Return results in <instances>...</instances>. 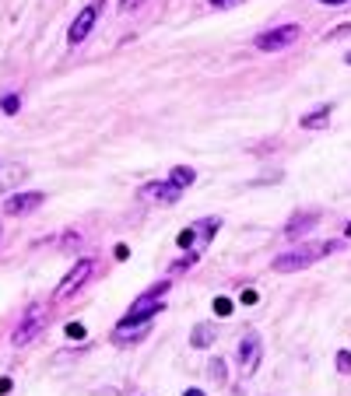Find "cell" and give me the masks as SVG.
Returning <instances> with one entry per match:
<instances>
[{"mask_svg": "<svg viewBox=\"0 0 351 396\" xmlns=\"http://www.w3.org/2000/svg\"><path fill=\"white\" fill-rule=\"evenodd\" d=\"M313 225H316V214H295V218L285 225V235H288V238H299V235H306Z\"/></svg>", "mask_w": 351, "mask_h": 396, "instance_id": "30bf717a", "label": "cell"}, {"mask_svg": "<svg viewBox=\"0 0 351 396\" xmlns=\"http://www.w3.org/2000/svg\"><path fill=\"white\" fill-rule=\"evenodd\" d=\"M348 32H351V21H348V25H337V28H334V36H330V39H337V36H348Z\"/></svg>", "mask_w": 351, "mask_h": 396, "instance_id": "603a6c76", "label": "cell"}, {"mask_svg": "<svg viewBox=\"0 0 351 396\" xmlns=\"http://www.w3.org/2000/svg\"><path fill=\"white\" fill-rule=\"evenodd\" d=\"M92 270H95V267H92V260H77V263H74V270L67 273V277H64L60 284H56V298H67V295H74V291H77V288H81L88 277H92Z\"/></svg>", "mask_w": 351, "mask_h": 396, "instance_id": "8992f818", "label": "cell"}, {"mask_svg": "<svg viewBox=\"0 0 351 396\" xmlns=\"http://www.w3.org/2000/svg\"><path fill=\"white\" fill-rule=\"evenodd\" d=\"M208 4L221 11V8H236V4H243V0H208Z\"/></svg>", "mask_w": 351, "mask_h": 396, "instance_id": "44dd1931", "label": "cell"}, {"mask_svg": "<svg viewBox=\"0 0 351 396\" xmlns=\"http://www.w3.org/2000/svg\"><path fill=\"white\" fill-rule=\"evenodd\" d=\"M144 200H158V203H176L183 197V190L176 186V182H148V186L141 190Z\"/></svg>", "mask_w": 351, "mask_h": 396, "instance_id": "52a82bcc", "label": "cell"}, {"mask_svg": "<svg viewBox=\"0 0 351 396\" xmlns=\"http://www.w3.org/2000/svg\"><path fill=\"white\" fill-rule=\"evenodd\" d=\"M141 4H144V0H120V11L127 14V11H137Z\"/></svg>", "mask_w": 351, "mask_h": 396, "instance_id": "7402d4cb", "label": "cell"}, {"mask_svg": "<svg viewBox=\"0 0 351 396\" xmlns=\"http://www.w3.org/2000/svg\"><path fill=\"white\" fill-rule=\"evenodd\" d=\"M193 179H197V172H193L190 165H176V169H172V175H169V182H176L180 190H186Z\"/></svg>", "mask_w": 351, "mask_h": 396, "instance_id": "7c38bea8", "label": "cell"}, {"mask_svg": "<svg viewBox=\"0 0 351 396\" xmlns=\"http://www.w3.org/2000/svg\"><path fill=\"white\" fill-rule=\"evenodd\" d=\"M319 4H327V8H341V4H348V0H319Z\"/></svg>", "mask_w": 351, "mask_h": 396, "instance_id": "cb8c5ba5", "label": "cell"}, {"mask_svg": "<svg viewBox=\"0 0 351 396\" xmlns=\"http://www.w3.org/2000/svg\"><path fill=\"white\" fill-rule=\"evenodd\" d=\"M218 225H221L218 218H204V221H197V232L204 235V238H200V246H204V242H208V238H215V232H218ZM200 246H197V249H200Z\"/></svg>", "mask_w": 351, "mask_h": 396, "instance_id": "4fadbf2b", "label": "cell"}, {"mask_svg": "<svg viewBox=\"0 0 351 396\" xmlns=\"http://www.w3.org/2000/svg\"><path fill=\"white\" fill-rule=\"evenodd\" d=\"M67 337H71V341H81V337H84V326H81V323L67 326Z\"/></svg>", "mask_w": 351, "mask_h": 396, "instance_id": "ffe728a7", "label": "cell"}, {"mask_svg": "<svg viewBox=\"0 0 351 396\" xmlns=\"http://www.w3.org/2000/svg\"><path fill=\"white\" fill-rule=\"evenodd\" d=\"M95 21H99V4H88L74 21H71V28H67V42L71 46H77V42H84L88 39V32L95 28Z\"/></svg>", "mask_w": 351, "mask_h": 396, "instance_id": "277c9868", "label": "cell"}, {"mask_svg": "<svg viewBox=\"0 0 351 396\" xmlns=\"http://www.w3.org/2000/svg\"><path fill=\"white\" fill-rule=\"evenodd\" d=\"M299 39V25H278V28H267L253 39V46L260 53H278V49H288L291 42Z\"/></svg>", "mask_w": 351, "mask_h": 396, "instance_id": "3957f363", "label": "cell"}, {"mask_svg": "<svg viewBox=\"0 0 351 396\" xmlns=\"http://www.w3.org/2000/svg\"><path fill=\"white\" fill-rule=\"evenodd\" d=\"M46 319H49V309H46V306H28V309H25V316L18 319L14 333H11V344H14V347L32 344V341L39 337V333L46 330Z\"/></svg>", "mask_w": 351, "mask_h": 396, "instance_id": "7a4b0ae2", "label": "cell"}, {"mask_svg": "<svg viewBox=\"0 0 351 396\" xmlns=\"http://www.w3.org/2000/svg\"><path fill=\"white\" fill-rule=\"evenodd\" d=\"M337 372H341V375H351V354H348V351L337 354Z\"/></svg>", "mask_w": 351, "mask_h": 396, "instance_id": "e0dca14e", "label": "cell"}, {"mask_svg": "<svg viewBox=\"0 0 351 396\" xmlns=\"http://www.w3.org/2000/svg\"><path fill=\"white\" fill-rule=\"evenodd\" d=\"M43 193H14V197H8L4 200V210L8 214H32L36 207H43Z\"/></svg>", "mask_w": 351, "mask_h": 396, "instance_id": "ba28073f", "label": "cell"}, {"mask_svg": "<svg viewBox=\"0 0 351 396\" xmlns=\"http://www.w3.org/2000/svg\"><path fill=\"white\" fill-rule=\"evenodd\" d=\"M193 235H197V228H183L180 235H176V242H180V249H190V246H193Z\"/></svg>", "mask_w": 351, "mask_h": 396, "instance_id": "2e32d148", "label": "cell"}, {"mask_svg": "<svg viewBox=\"0 0 351 396\" xmlns=\"http://www.w3.org/2000/svg\"><path fill=\"white\" fill-rule=\"evenodd\" d=\"M193 260H197V253H190L186 260H176V263H172V273H180V270H186V267H190Z\"/></svg>", "mask_w": 351, "mask_h": 396, "instance_id": "d6986e66", "label": "cell"}, {"mask_svg": "<svg viewBox=\"0 0 351 396\" xmlns=\"http://www.w3.org/2000/svg\"><path fill=\"white\" fill-rule=\"evenodd\" d=\"M344 235H351V225H348V228H344Z\"/></svg>", "mask_w": 351, "mask_h": 396, "instance_id": "4316f807", "label": "cell"}, {"mask_svg": "<svg viewBox=\"0 0 351 396\" xmlns=\"http://www.w3.org/2000/svg\"><path fill=\"white\" fill-rule=\"evenodd\" d=\"M208 372H211L215 382H225V361H221V358H211V369H208Z\"/></svg>", "mask_w": 351, "mask_h": 396, "instance_id": "9a60e30c", "label": "cell"}, {"mask_svg": "<svg viewBox=\"0 0 351 396\" xmlns=\"http://www.w3.org/2000/svg\"><path fill=\"white\" fill-rule=\"evenodd\" d=\"M215 312L218 316H232V301L228 298H215Z\"/></svg>", "mask_w": 351, "mask_h": 396, "instance_id": "ac0fdd59", "label": "cell"}, {"mask_svg": "<svg viewBox=\"0 0 351 396\" xmlns=\"http://www.w3.org/2000/svg\"><path fill=\"white\" fill-rule=\"evenodd\" d=\"M260 354H263V341L256 337V333H246V337L236 344V358H239V364H243V372H246V375L260 364Z\"/></svg>", "mask_w": 351, "mask_h": 396, "instance_id": "5b68a950", "label": "cell"}, {"mask_svg": "<svg viewBox=\"0 0 351 396\" xmlns=\"http://www.w3.org/2000/svg\"><path fill=\"white\" fill-rule=\"evenodd\" d=\"M183 396H208V393H204V389H186Z\"/></svg>", "mask_w": 351, "mask_h": 396, "instance_id": "d4e9b609", "label": "cell"}, {"mask_svg": "<svg viewBox=\"0 0 351 396\" xmlns=\"http://www.w3.org/2000/svg\"><path fill=\"white\" fill-rule=\"evenodd\" d=\"M327 123H330V106L313 109L309 116H302V119H299V127H302V130H324Z\"/></svg>", "mask_w": 351, "mask_h": 396, "instance_id": "9c48e42d", "label": "cell"}, {"mask_svg": "<svg viewBox=\"0 0 351 396\" xmlns=\"http://www.w3.org/2000/svg\"><path fill=\"white\" fill-rule=\"evenodd\" d=\"M334 249H341V242H319V246H295L291 253H281V256L274 260V270H278V273H295V270H306L309 263H316L319 256H327V253H334Z\"/></svg>", "mask_w": 351, "mask_h": 396, "instance_id": "6da1fadb", "label": "cell"}, {"mask_svg": "<svg viewBox=\"0 0 351 396\" xmlns=\"http://www.w3.org/2000/svg\"><path fill=\"white\" fill-rule=\"evenodd\" d=\"M0 109L14 116V112L21 109V99H18V95H0Z\"/></svg>", "mask_w": 351, "mask_h": 396, "instance_id": "5bb4252c", "label": "cell"}, {"mask_svg": "<svg viewBox=\"0 0 351 396\" xmlns=\"http://www.w3.org/2000/svg\"><path fill=\"white\" fill-rule=\"evenodd\" d=\"M344 64H348V67H351V53H348V56H344Z\"/></svg>", "mask_w": 351, "mask_h": 396, "instance_id": "484cf974", "label": "cell"}, {"mask_svg": "<svg viewBox=\"0 0 351 396\" xmlns=\"http://www.w3.org/2000/svg\"><path fill=\"white\" fill-rule=\"evenodd\" d=\"M215 337H218V333H215L208 323H197V326H193V333H190V344H193V347H211V344H215Z\"/></svg>", "mask_w": 351, "mask_h": 396, "instance_id": "8fae6325", "label": "cell"}]
</instances>
